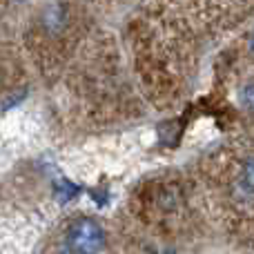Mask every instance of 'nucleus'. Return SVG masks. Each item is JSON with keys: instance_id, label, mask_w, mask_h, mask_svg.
Returning a JSON list of instances; mask_svg holds the SVG:
<instances>
[{"instance_id": "20e7f679", "label": "nucleus", "mask_w": 254, "mask_h": 254, "mask_svg": "<svg viewBox=\"0 0 254 254\" xmlns=\"http://www.w3.org/2000/svg\"><path fill=\"white\" fill-rule=\"evenodd\" d=\"M239 98H241V105L254 114V83L246 85V87L241 89V94H239Z\"/></svg>"}, {"instance_id": "39448f33", "label": "nucleus", "mask_w": 254, "mask_h": 254, "mask_svg": "<svg viewBox=\"0 0 254 254\" xmlns=\"http://www.w3.org/2000/svg\"><path fill=\"white\" fill-rule=\"evenodd\" d=\"M248 49H250V54L254 56V31H252V36H250V45H248Z\"/></svg>"}, {"instance_id": "423d86ee", "label": "nucleus", "mask_w": 254, "mask_h": 254, "mask_svg": "<svg viewBox=\"0 0 254 254\" xmlns=\"http://www.w3.org/2000/svg\"><path fill=\"white\" fill-rule=\"evenodd\" d=\"M54 254H76V252H71V250H67V248H65V250H58V252H54Z\"/></svg>"}, {"instance_id": "7ed1b4c3", "label": "nucleus", "mask_w": 254, "mask_h": 254, "mask_svg": "<svg viewBox=\"0 0 254 254\" xmlns=\"http://www.w3.org/2000/svg\"><path fill=\"white\" fill-rule=\"evenodd\" d=\"M45 25H47V29L52 31H58L63 25H65V13H63L61 7H49L47 13H45Z\"/></svg>"}, {"instance_id": "f257e3e1", "label": "nucleus", "mask_w": 254, "mask_h": 254, "mask_svg": "<svg viewBox=\"0 0 254 254\" xmlns=\"http://www.w3.org/2000/svg\"><path fill=\"white\" fill-rule=\"evenodd\" d=\"M67 250L76 254H101L107 243V234L94 219H76L65 232Z\"/></svg>"}, {"instance_id": "f03ea898", "label": "nucleus", "mask_w": 254, "mask_h": 254, "mask_svg": "<svg viewBox=\"0 0 254 254\" xmlns=\"http://www.w3.org/2000/svg\"><path fill=\"white\" fill-rule=\"evenodd\" d=\"M239 188L246 190L248 194H254V156H250L243 163L241 176H239Z\"/></svg>"}]
</instances>
